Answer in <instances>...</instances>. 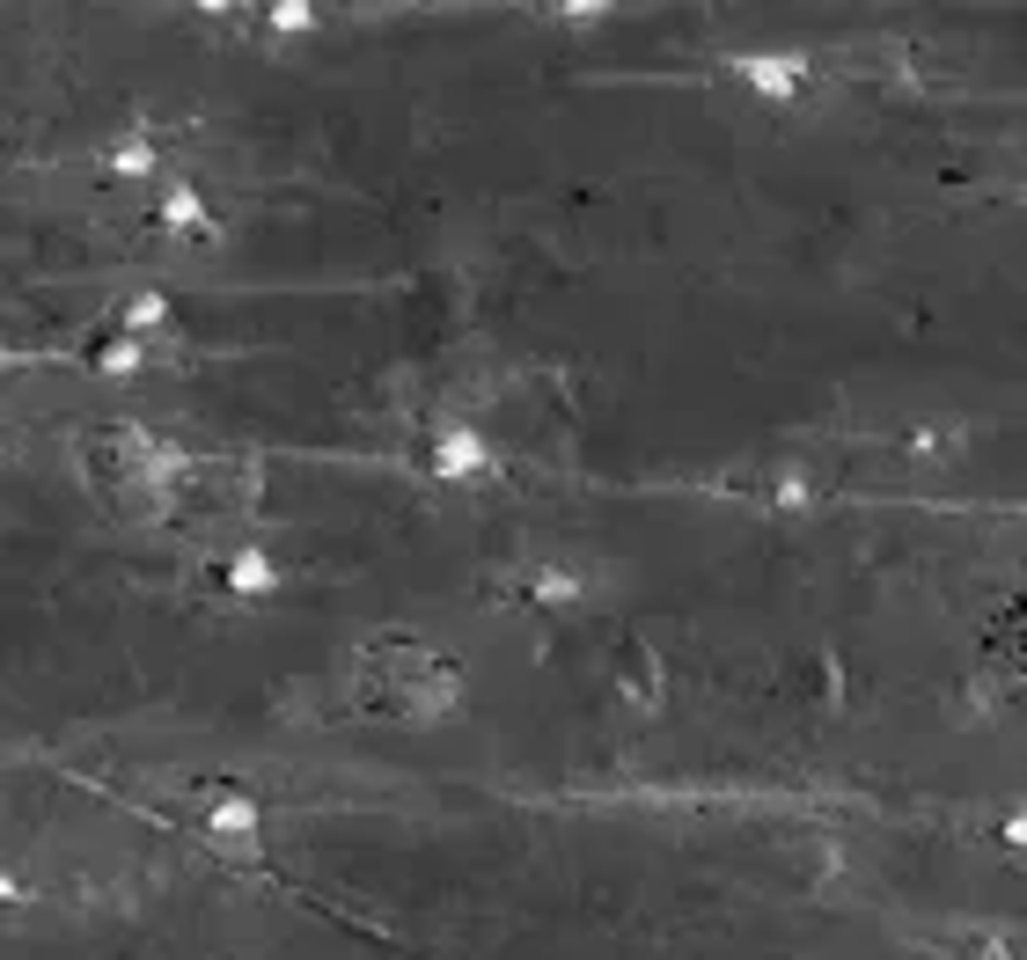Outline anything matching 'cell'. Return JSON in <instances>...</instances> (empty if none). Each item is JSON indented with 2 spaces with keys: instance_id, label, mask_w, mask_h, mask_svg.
I'll use <instances>...</instances> for the list:
<instances>
[{
  "instance_id": "cell-1",
  "label": "cell",
  "mask_w": 1027,
  "mask_h": 960,
  "mask_svg": "<svg viewBox=\"0 0 1027 960\" xmlns=\"http://www.w3.org/2000/svg\"><path fill=\"white\" fill-rule=\"evenodd\" d=\"M360 667H368V675H382V682H374V697L390 704V712H404V718L448 712V704H456V689H462L456 667H448L433 646H419V638H382V646L360 653Z\"/></svg>"
},
{
  "instance_id": "cell-2",
  "label": "cell",
  "mask_w": 1027,
  "mask_h": 960,
  "mask_svg": "<svg viewBox=\"0 0 1027 960\" xmlns=\"http://www.w3.org/2000/svg\"><path fill=\"white\" fill-rule=\"evenodd\" d=\"M206 829H213V836H221V843H250V829H257V806H250L243 800V792H221V800H213L206 806Z\"/></svg>"
},
{
  "instance_id": "cell-3",
  "label": "cell",
  "mask_w": 1027,
  "mask_h": 960,
  "mask_svg": "<svg viewBox=\"0 0 1027 960\" xmlns=\"http://www.w3.org/2000/svg\"><path fill=\"white\" fill-rule=\"evenodd\" d=\"M162 221H177V235H184V243H206V235H213V213L198 206V192H192V184H177V192L162 198Z\"/></svg>"
},
{
  "instance_id": "cell-4",
  "label": "cell",
  "mask_w": 1027,
  "mask_h": 960,
  "mask_svg": "<svg viewBox=\"0 0 1027 960\" xmlns=\"http://www.w3.org/2000/svg\"><path fill=\"white\" fill-rule=\"evenodd\" d=\"M228 587L235 594H265V587H280V579H272V565L257 558V550H235V558H228Z\"/></svg>"
}]
</instances>
